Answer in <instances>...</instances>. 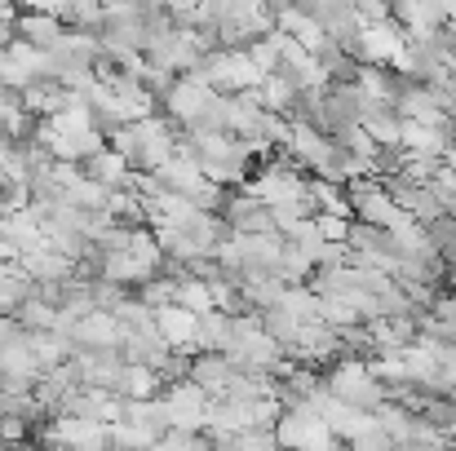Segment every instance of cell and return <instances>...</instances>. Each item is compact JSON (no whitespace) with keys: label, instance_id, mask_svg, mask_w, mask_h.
<instances>
[{"label":"cell","instance_id":"1","mask_svg":"<svg viewBox=\"0 0 456 451\" xmlns=\"http://www.w3.org/2000/svg\"><path fill=\"white\" fill-rule=\"evenodd\" d=\"M107 147L116 150L134 173H155L159 164H168L173 155H177V129L168 125V120H134V125H125Z\"/></svg>","mask_w":456,"mask_h":451},{"label":"cell","instance_id":"2","mask_svg":"<svg viewBox=\"0 0 456 451\" xmlns=\"http://www.w3.org/2000/svg\"><path fill=\"white\" fill-rule=\"evenodd\" d=\"M323 390H328L337 403H346L350 412H368V416L386 403V390L368 376V363H363V358H337L332 372L323 376Z\"/></svg>","mask_w":456,"mask_h":451},{"label":"cell","instance_id":"3","mask_svg":"<svg viewBox=\"0 0 456 451\" xmlns=\"http://www.w3.org/2000/svg\"><path fill=\"white\" fill-rule=\"evenodd\" d=\"M271 434H275L280 451H346V447H337V439L328 434V425H323L310 407L280 412V421H275Z\"/></svg>","mask_w":456,"mask_h":451},{"label":"cell","instance_id":"4","mask_svg":"<svg viewBox=\"0 0 456 451\" xmlns=\"http://www.w3.org/2000/svg\"><path fill=\"white\" fill-rule=\"evenodd\" d=\"M159 403L168 412L173 434H204V416H208V394L195 381H177L168 390H159Z\"/></svg>","mask_w":456,"mask_h":451},{"label":"cell","instance_id":"5","mask_svg":"<svg viewBox=\"0 0 456 451\" xmlns=\"http://www.w3.org/2000/svg\"><path fill=\"white\" fill-rule=\"evenodd\" d=\"M222 226L231 230V235H271L275 226H271V208L257 199V195H248L244 186L240 190H226V204H222Z\"/></svg>","mask_w":456,"mask_h":451},{"label":"cell","instance_id":"6","mask_svg":"<svg viewBox=\"0 0 456 451\" xmlns=\"http://www.w3.org/2000/svg\"><path fill=\"white\" fill-rule=\"evenodd\" d=\"M213 89L204 85V80H177L173 89H168V98H164V116H168V125L182 133V129H191L208 107H213Z\"/></svg>","mask_w":456,"mask_h":451},{"label":"cell","instance_id":"7","mask_svg":"<svg viewBox=\"0 0 456 451\" xmlns=\"http://www.w3.org/2000/svg\"><path fill=\"white\" fill-rule=\"evenodd\" d=\"M13 36H18L22 44H31L36 53H53V49L67 40V31L58 27V18L45 13V9H27V13H18V18H13Z\"/></svg>","mask_w":456,"mask_h":451},{"label":"cell","instance_id":"8","mask_svg":"<svg viewBox=\"0 0 456 451\" xmlns=\"http://www.w3.org/2000/svg\"><path fill=\"white\" fill-rule=\"evenodd\" d=\"M399 147L412 159H444V150L452 147V129H421L399 120Z\"/></svg>","mask_w":456,"mask_h":451},{"label":"cell","instance_id":"9","mask_svg":"<svg viewBox=\"0 0 456 451\" xmlns=\"http://www.w3.org/2000/svg\"><path fill=\"white\" fill-rule=\"evenodd\" d=\"M80 173L89 177V181H98L102 190H134V168L116 155V150H98L94 159H85L80 164Z\"/></svg>","mask_w":456,"mask_h":451},{"label":"cell","instance_id":"10","mask_svg":"<svg viewBox=\"0 0 456 451\" xmlns=\"http://www.w3.org/2000/svg\"><path fill=\"white\" fill-rule=\"evenodd\" d=\"M71 341H76V350H102V345H116V341H120V323H116L111 314L94 310V314L76 318Z\"/></svg>","mask_w":456,"mask_h":451},{"label":"cell","instance_id":"11","mask_svg":"<svg viewBox=\"0 0 456 451\" xmlns=\"http://www.w3.org/2000/svg\"><path fill=\"white\" fill-rule=\"evenodd\" d=\"M231 376H235V367H231L226 354H195V358H191V381L208 394V403L222 399V390H226Z\"/></svg>","mask_w":456,"mask_h":451},{"label":"cell","instance_id":"12","mask_svg":"<svg viewBox=\"0 0 456 451\" xmlns=\"http://www.w3.org/2000/svg\"><path fill=\"white\" fill-rule=\"evenodd\" d=\"M155 177H159L164 195H182V199H186V195H191V190H195V186L204 181L200 164H195L191 155H182V150H177V155H173L168 164H159V168H155Z\"/></svg>","mask_w":456,"mask_h":451},{"label":"cell","instance_id":"13","mask_svg":"<svg viewBox=\"0 0 456 451\" xmlns=\"http://www.w3.org/2000/svg\"><path fill=\"white\" fill-rule=\"evenodd\" d=\"M155 327L168 341V350H195V314H186L182 305L155 310Z\"/></svg>","mask_w":456,"mask_h":451},{"label":"cell","instance_id":"14","mask_svg":"<svg viewBox=\"0 0 456 451\" xmlns=\"http://www.w3.org/2000/svg\"><path fill=\"white\" fill-rule=\"evenodd\" d=\"M173 305H182L186 314H208L213 310V297H208V284H200V279H191V275H182L177 279V293H173Z\"/></svg>","mask_w":456,"mask_h":451},{"label":"cell","instance_id":"15","mask_svg":"<svg viewBox=\"0 0 456 451\" xmlns=\"http://www.w3.org/2000/svg\"><path fill=\"white\" fill-rule=\"evenodd\" d=\"M13 323L22 327V332H53L58 327V310H49L45 301H27V305H18L13 310Z\"/></svg>","mask_w":456,"mask_h":451},{"label":"cell","instance_id":"16","mask_svg":"<svg viewBox=\"0 0 456 451\" xmlns=\"http://www.w3.org/2000/svg\"><path fill=\"white\" fill-rule=\"evenodd\" d=\"M116 399H159V381H155V372L147 367H125V376H120V394Z\"/></svg>","mask_w":456,"mask_h":451},{"label":"cell","instance_id":"17","mask_svg":"<svg viewBox=\"0 0 456 451\" xmlns=\"http://www.w3.org/2000/svg\"><path fill=\"white\" fill-rule=\"evenodd\" d=\"M346 447L350 451H395V443L386 439V430H381V425H372L368 434H359V439H354V443H346Z\"/></svg>","mask_w":456,"mask_h":451},{"label":"cell","instance_id":"18","mask_svg":"<svg viewBox=\"0 0 456 451\" xmlns=\"http://www.w3.org/2000/svg\"><path fill=\"white\" fill-rule=\"evenodd\" d=\"M18 116H22V93H13V89L0 85V125H13Z\"/></svg>","mask_w":456,"mask_h":451},{"label":"cell","instance_id":"19","mask_svg":"<svg viewBox=\"0 0 456 451\" xmlns=\"http://www.w3.org/2000/svg\"><path fill=\"white\" fill-rule=\"evenodd\" d=\"M13 18H18V13L0 4V53H9V44L18 40V36H13Z\"/></svg>","mask_w":456,"mask_h":451},{"label":"cell","instance_id":"20","mask_svg":"<svg viewBox=\"0 0 456 451\" xmlns=\"http://www.w3.org/2000/svg\"><path fill=\"white\" fill-rule=\"evenodd\" d=\"M13 147V138H9V129H4V125H0V155H4V150Z\"/></svg>","mask_w":456,"mask_h":451},{"label":"cell","instance_id":"21","mask_svg":"<svg viewBox=\"0 0 456 451\" xmlns=\"http://www.w3.org/2000/svg\"><path fill=\"white\" fill-rule=\"evenodd\" d=\"M448 434L456 439V394H452V421H448Z\"/></svg>","mask_w":456,"mask_h":451}]
</instances>
